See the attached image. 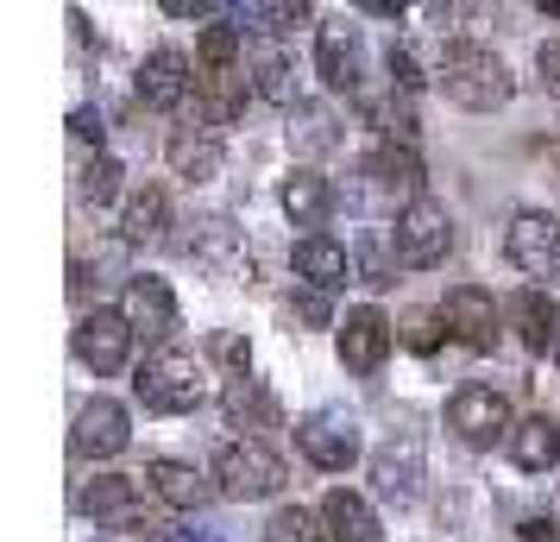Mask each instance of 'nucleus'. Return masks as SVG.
<instances>
[{
  "label": "nucleus",
  "mask_w": 560,
  "mask_h": 542,
  "mask_svg": "<svg viewBox=\"0 0 560 542\" xmlns=\"http://www.w3.org/2000/svg\"><path fill=\"white\" fill-rule=\"evenodd\" d=\"M535 70H541L548 89H560V38H541V45H535Z\"/></svg>",
  "instance_id": "4c0bfd02"
},
{
  "label": "nucleus",
  "mask_w": 560,
  "mask_h": 542,
  "mask_svg": "<svg viewBox=\"0 0 560 542\" xmlns=\"http://www.w3.org/2000/svg\"><path fill=\"white\" fill-rule=\"evenodd\" d=\"M196 51H202L208 70H228L233 57H240V26H208L202 38H196Z\"/></svg>",
  "instance_id": "72a5a7b5"
},
{
  "label": "nucleus",
  "mask_w": 560,
  "mask_h": 542,
  "mask_svg": "<svg viewBox=\"0 0 560 542\" xmlns=\"http://www.w3.org/2000/svg\"><path fill=\"white\" fill-rule=\"evenodd\" d=\"M164 158H171V171H177L183 183H214L221 177V132L214 127H177L171 146H164Z\"/></svg>",
  "instance_id": "ddd939ff"
},
{
  "label": "nucleus",
  "mask_w": 560,
  "mask_h": 542,
  "mask_svg": "<svg viewBox=\"0 0 560 542\" xmlns=\"http://www.w3.org/2000/svg\"><path fill=\"white\" fill-rule=\"evenodd\" d=\"M139 404L158 416H183L202 404V360L196 354H183V347H158L152 360L139 366Z\"/></svg>",
  "instance_id": "f03ea898"
},
{
  "label": "nucleus",
  "mask_w": 560,
  "mask_h": 542,
  "mask_svg": "<svg viewBox=\"0 0 560 542\" xmlns=\"http://www.w3.org/2000/svg\"><path fill=\"white\" fill-rule=\"evenodd\" d=\"M164 13H171V20H189V13H214V7H208V0H164Z\"/></svg>",
  "instance_id": "a19ab883"
},
{
  "label": "nucleus",
  "mask_w": 560,
  "mask_h": 542,
  "mask_svg": "<svg viewBox=\"0 0 560 542\" xmlns=\"http://www.w3.org/2000/svg\"><path fill=\"white\" fill-rule=\"evenodd\" d=\"M221 411H228L233 429H271V416H278V404H271V391L258 385L253 372H233L228 391H221Z\"/></svg>",
  "instance_id": "5701e85b"
},
{
  "label": "nucleus",
  "mask_w": 560,
  "mask_h": 542,
  "mask_svg": "<svg viewBox=\"0 0 560 542\" xmlns=\"http://www.w3.org/2000/svg\"><path fill=\"white\" fill-rule=\"evenodd\" d=\"M510 322H516V335L529 354H548L560 341V310L548 303V290H523L516 303H510Z\"/></svg>",
  "instance_id": "b1692460"
},
{
  "label": "nucleus",
  "mask_w": 560,
  "mask_h": 542,
  "mask_svg": "<svg viewBox=\"0 0 560 542\" xmlns=\"http://www.w3.org/2000/svg\"><path fill=\"white\" fill-rule=\"evenodd\" d=\"M504 258L516 272H529V278H548L560 265V221L548 208H523L504 233Z\"/></svg>",
  "instance_id": "0eeeda50"
},
{
  "label": "nucleus",
  "mask_w": 560,
  "mask_h": 542,
  "mask_svg": "<svg viewBox=\"0 0 560 542\" xmlns=\"http://www.w3.org/2000/svg\"><path fill=\"white\" fill-rule=\"evenodd\" d=\"M132 354V322L120 310H89L77 322V360L89 366V372H120Z\"/></svg>",
  "instance_id": "1a4fd4ad"
},
{
  "label": "nucleus",
  "mask_w": 560,
  "mask_h": 542,
  "mask_svg": "<svg viewBox=\"0 0 560 542\" xmlns=\"http://www.w3.org/2000/svg\"><path fill=\"white\" fill-rule=\"evenodd\" d=\"M441 328H447L459 347H472V354L498 347V297L485 285H454L447 303H441Z\"/></svg>",
  "instance_id": "6e6552de"
},
{
  "label": "nucleus",
  "mask_w": 560,
  "mask_h": 542,
  "mask_svg": "<svg viewBox=\"0 0 560 542\" xmlns=\"http://www.w3.org/2000/svg\"><path fill=\"white\" fill-rule=\"evenodd\" d=\"M504 448L523 473H548V466H560V423L555 416H523Z\"/></svg>",
  "instance_id": "6ab92c4d"
},
{
  "label": "nucleus",
  "mask_w": 560,
  "mask_h": 542,
  "mask_svg": "<svg viewBox=\"0 0 560 542\" xmlns=\"http://www.w3.org/2000/svg\"><path fill=\"white\" fill-rule=\"evenodd\" d=\"M434 322H441V315H409V347H416V354H434V341H441V328H434Z\"/></svg>",
  "instance_id": "e433bc0d"
},
{
  "label": "nucleus",
  "mask_w": 560,
  "mask_h": 542,
  "mask_svg": "<svg viewBox=\"0 0 560 542\" xmlns=\"http://www.w3.org/2000/svg\"><path fill=\"white\" fill-rule=\"evenodd\" d=\"M145 480H152V492L171 505V511H196V505L208 498V480L189 461H152L145 466Z\"/></svg>",
  "instance_id": "bb28decb"
},
{
  "label": "nucleus",
  "mask_w": 560,
  "mask_h": 542,
  "mask_svg": "<svg viewBox=\"0 0 560 542\" xmlns=\"http://www.w3.org/2000/svg\"><path fill=\"white\" fill-rule=\"evenodd\" d=\"M189 258H196V265H208V272H233V258H240V233H233L228 215H202V221H196Z\"/></svg>",
  "instance_id": "c85d7f7f"
},
{
  "label": "nucleus",
  "mask_w": 560,
  "mask_h": 542,
  "mask_svg": "<svg viewBox=\"0 0 560 542\" xmlns=\"http://www.w3.org/2000/svg\"><path fill=\"white\" fill-rule=\"evenodd\" d=\"M82 511L95 517V530H132L139 523V492H132V480H120V473H102L95 486H82V498H77Z\"/></svg>",
  "instance_id": "dca6fc26"
},
{
  "label": "nucleus",
  "mask_w": 560,
  "mask_h": 542,
  "mask_svg": "<svg viewBox=\"0 0 560 542\" xmlns=\"http://www.w3.org/2000/svg\"><path fill=\"white\" fill-rule=\"evenodd\" d=\"M120 177H127V171H120L114 158H95V164L82 171V203L107 208V203H114V196H120Z\"/></svg>",
  "instance_id": "473e14b6"
},
{
  "label": "nucleus",
  "mask_w": 560,
  "mask_h": 542,
  "mask_svg": "<svg viewBox=\"0 0 560 542\" xmlns=\"http://www.w3.org/2000/svg\"><path fill=\"white\" fill-rule=\"evenodd\" d=\"M447 429H454L466 448H498V441H510V404L504 391L491 385H459L454 397H447Z\"/></svg>",
  "instance_id": "39448f33"
},
{
  "label": "nucleus",
  "mask_w": 560,
  "mask_h": 542,
  "mask_svg": "<svg viewBox=\"0 0 560 542\" xmlns=\"http://www.w3.org/2000/svg\"><path fill=\"white\" fill-rule=\"evenodd\" d=\"M516 542H560V537H555V523H541V517H529V523L516 530Z\"/></svg>",
  "instance_id": "ea45409f"
},
{
  "label": "nucleus",
  "mask_w": 560,
  "mask_h": 542,
  "mask_svg": "<svg viewBox=\"0 0 560 542\" xmlns=\"http://www.w3.org/2000/svg\"><path fill=\"white\" fill-rule=\"evenodd\" d=\"M397 258L404 265H416V272H429V265H441L447 258V246H454V221H447V208L434 203V196H416L409 208H397Z\"/></svg>",
  "instance_id": "20e7f679"
},
{
  "label": "nucleus",
  "mask_w": 560,
  "mask_h": 542,
  "mask_svg": "<svg viewBox=\"0 0 560 542\" xmlns=\"http://www.w3.org/2000/svg\"><path fill=\"white\" fill-rule=\"evenodd\" d=\"M70 132H77L82 146H102V139H107V120H102V107H77V114H70Z\"/></svg>",
  "instance_id": "c9c22d12"
},
{
  "label": "nucleus",
  "mask_w": 560,
  "mask_h": 542,
  "mask_svg": "<svg viewBox=\"0 0 560 542\" xmlns=\"http://www.w3.org/2000/svg\"><path fill=\"white\" fill-rule=\"evenodd\" d=\"M228 20L240 32H283L296 20H308V7L303 0H240V7H228Z\"/></svg>",
  "instance_id": "c756f323"
},
{
  "label": "nucleus",
  "mask_w": 560,
  "mask_h": 542,
  "mask_svg": "<svg viewBox=\"0 0 560 542\" xmlns=\"http://www.w3.org/2000/svg\"><path fill=\"white\" fill-rule=\"evenodd\" d=\"M265 542H322V523H315V511H303V505H283V511L265 523Z\"/></svg>",
  "instance_id": "2f4dec72"
},
{
  "label": "nucleus",
  "mask_w": 560,
  "mask_h": 542,
  "mask_svg": "<svg viewBox=\"0 0 560 542\" xmlns=\"http://www.w3.org/2000/svg\"><path fill=\"white\" fill-rule=\"evenodd\" d=\"M132 441V416L127 404H114V397H89L77 411V454L89 461H114V454H127Z\"/></svg>",
  "instance_id": "9d476101"
},
{
  "label": "nucleus",
  "mask_w": 560,
  "mask_h": 542,
  "mask_svg": "<svg viewBox=\"0 0 560 542\" xmlns=\"http://www.w3.org/2000/svg\"><path fill=\"white\" fill-rule=\"evenodd\" d=\"M214 486H221V498H233V505L271 498V492L283 486V461L265 441H228V448L214 454Z\"/></svg>",
  "instance_id": "7ed1b4c3"
},
{
  "label": "nucleus",
  "mask_w": 560,
  "mask_h": 542,
  "mask_svg": "<svg viewBox=\"0 0 560 542\" xmlns=\"http://www.w3.org/2000/svg\"><path fill=\"white\" fill-rule=\"evenodd\" d=\"M384 354H390V322H384V310H372V303L347 310V322H340V366L347 372H378Z\"/></svg>",
  "instance_id": "9b49d317"
},
{
  "label": "nucleus",
  "mask_w": 560,
  "mask_h": 542,
  "mask_svg": "<svg viewBox=\"0 0 560 542\" xmlns=\"http://www.w3.org/2000/svg\"><path fill=\"white\" fill-rule=\"evenodd\" d=\"M120 315L132 322V335H164V328H177V297L164 278H127Z\"/></svg>",
  "instance_id": "4468645a"
},
{
  "label": "nucleus",
  "mask_w": 560,
  "mask_h": 542,
  "mask_svg": "<svg viewBox=\"0 0 560 542\" xmlns=\"http://www.w3.org/2000/svg\"><path fill=\"white\" fill-rule=\"evenodd\" d=\"M290 258H296V278H308V290H340L347 278H353V258H347V246H340V240H328V233H303Z\"/></svg>",
  "instance_id": "2eb2a0df"
},
{
  "label": "nucleus",
  "mask_w": 560,
  "mask_h": 542,
  "mask_svg": "<svg viewBox=\"0 0 560 542\" xmlns=\"http://www.w3.org/2000/svg\"><path fill=\"white\" fill-rule=\"evenodd\" d=\"M296 441H303V454L315 466H328V473H347L359 461V416L347 411H308L296 423Z\"/></svg>",
  "instance_id": "423d86ee"
},
{
  "label": "nucleus",
  "mask_w": 560,
  "mask_h": 542,
  "mask_svg": "<svg viewBox=\"0 0 560 542\" xmlns=\"http://www.w3.org/2000/svg\"><path fill=\"white\" fill-rule=\"evenodd\" d=\"M253 89L265 95V102H278V107H303V89H296V64L278 51V45H265V51L253 57Z\"/></svg>",
  "instance_id": "cd10ccee"
},
{
  "label": "nucleus",
  "mask_w": 560,
  "mask_h": 542,
  "mask_svg": "<svg viewBox=\"0 0 560 542\" xmlns=\"http://www.w3.org/2000/svg\"><path fill=\"white\" fill-rule=\"evenodd\" d=\"M390 82H404V89H416V82H422V77H416V57H409L404 45H390Z\"/></svg>",
  "instance_id": "58836bf2"
},
{
  "label": "nucleus",
  "mask_w": 560,
  "mask_h": 542,
  "mask_svg": "<svg viewBox=\"0 0 560 542\" xmlns=\"http://www.w3.org/2000/svg\"><path fill=\"white\" fill-rule=\"evenodd\" d=\"M322 523H328L334 542H384L378 511H372L359 492H347V486H334L328 498H322Z\"/></svg>",
  "instance_id": "a211bd4d"
},
{
  "label": "nucleus",
  "mask_w": 560,
  "mask_h": 542,
  "mask_svg": "<svg viewBox=\"0 0 560 542\" xmlns=\"http://www.w3.org/2000/svg\"><path fill=\"white\" fill-rule=\"evenodd\" d=\"M555 360H560V341H555Z\"/></svg>",
  "instance_id": "37998d69"
},
{
  "label": "nucleus",
  "mask_w": 560,
  "mask_h": 542,
  "mask_svg": "<svg viewBox=\"0 0 560 542\" xmlns=\"http://www.w3.org/2000/svg\"><path fill=\"white\" fill-rule=\"evenodd\" d=\"M164 221H171L164 189H132L127 208H120V240H127V246H158V240H164Z\"/></svg>",
  "instance_id": "393cba45"
},
{
  "label": "nucleus",
  "mask_w": 560,
  "mask_h": 542,
  "mask_svg": "<svg viewBox=\"0 0 560 542\" xmlns=\"http://www.w3.org/2000/svg\"><path fill=\"white\" fill-rule=\"evenodd\" d=\"M315 64H322V82L328 89H359V32L328 20L322 38H315Z\"/></svg>",
  "instance_id": "412c9836"
},
{
  "label": "nucleus",
  "mask_w": 560,
  "mask_h": 542,
  "mask_svg": "<svg viewBox=\"0 0 560 542\" xmlns=\"http://www.w3.org/2000/svg\"><path fill=\"white\" fill-rule=\"evenodd\" d=\"M541 13H555V20H560V0H555V7H541Z\"/></svg>",
  "instance_id": "79ce46f5"
},
{
  "label": "nucleus",
  "mask_w": 560,
  "mask_h": 542,
  "mask_svg": "<svg viewBox=\"0 0 560 542\" xmlns=\"http://www.w3.org/2000/svg\"><path fill=\"white\" fill-rule=\"evenodd\" d=\"M441 89H447V102L472 107V114H491V107H504L516 95L504 57L485 51V45H447V57H441Z\"/></svg>",
  "instance_id": "f257e3e1"
},
{
  "label": "nucleus",
  "mask_w": 560,
  "mask_h": 542,
  "mask_svg": "<svg viewBox=\"0 0 560 542\" xmlns=\"http://www.w3.org/2000/svg\"><path fill=\"white\" fill-rule=\"evenodd\" d=\"M283 215L296 221V228H322L334 215V189H328V177L322 171H290V183H283Z\"/></svg>",
  "instance_id": "4be33fe9"
},
{
  "label": "nucleus",
  "mask_w": 560,
  "mask_h": 542,
  "mask_svg": "<svg viewBox=\"0 0 560 542\" xmlns=\"http://www.w3.org/2000/svg\"><path fill=\"white\" fill-rule=\"evenodd\" d=\"M290 310H296V322H308V328H328V322H334L328 290H296V297H290Z\"/></svg>",
  "instance_id": "f704fd0d"
},
{
  "label": "nucleus",
  "mask_w": 560,
  "mask_h": 542,
  "mask_svg": "<svg viewBox=\"0 0 560 542\" xmlns=\"http://www.w3.org/2000/svg\"><path fill=\"white\" fill-rule=\"evenodd\" d=\"M365 177L378 183V189H390V196H404V208L422 196V158L409 152V146H397V139H384L378 152L365 158Z\"/></svg>",
  "instance_id": "aec40b11"
},
{
  "label": "nucleus",
  "mask_w": 560,
  "mask_h": 542,
  "mask_svg": "<svg viewBox=\"0 0 560 542\" xmlns=\"http://www.w3.org/2000/svg\"><path fill=\"white\" fill-rule=\"evenodd\" d=\"M183 95H189V57L183 51H152L145 64H139V102L145 107H177Z\"/></svg>",
  "instance_id": "f3484780"
},
{
  "label": "nucleus",
  "mask_w": 560,
  "mask_h": 542,
  "mask_svg": "<svg viewBox=\"0 0 560 542\" xmlns=\"http://www.w3.org/2000/svg\"><path fill=\"white\" fill-rule=\"evenodd\" d=\"M372 486H378V498H390V505H416V498H422V448H416V441L378 448V454H372Z\"/></svg>",
  "instance_id": "f8f14e48"
},
{
  "label": "nucleus",
  "mask_w": 560,
  "mask_h": 542,
  "mask_svg": "<svg viewBox=\"0 0 560 542\" xmlns=\"http://www.w3.org/2000/svg\"><path fill=\"white\" fill-rule=\"evenodd\" d=\"M347 258H353V278L365 290H384V285H397V240H384L378 228H365L347 246Z\"/></svg>",
  "instance_id": "a878e982"
},
{
  "label": "nucleus",
  "mask_w": 560,
  "mask_h": 542,
  "mask_svg": "<svg viewBox=\"0 0 560 542\" xmlns=\"http://www.w3.org/2000/svg\"><path fill=\"white\" fill-rule=\"evenodd\" d=\"M290 139H296V152H334L340 146V132H334V114L328 107H296V127H290Z\"/></svg>",
  "instance_id": "7c9ffc66"
}]
</instances>
